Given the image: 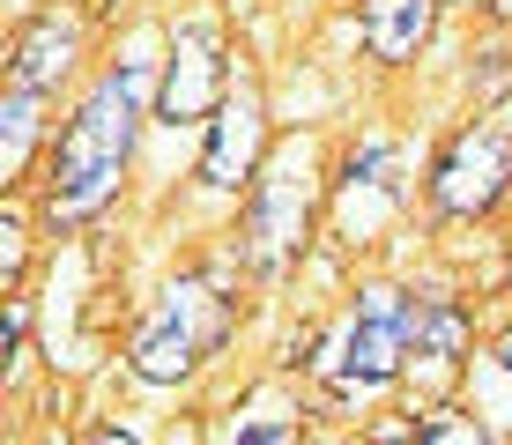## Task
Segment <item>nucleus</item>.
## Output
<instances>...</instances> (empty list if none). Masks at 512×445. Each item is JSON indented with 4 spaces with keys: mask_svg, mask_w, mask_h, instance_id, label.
Here are the masks:
<instances>
[{
    "mask_svg": "<svg viewBox=\"0 0 512 445\" xmlns=\"http://www.w3.org/2000/svg\"><path fill=\"white\" fill-rule=\"evenodd\" d=\"M357 23H364V52L386 60V67H401V60H416V52L431 45L438 0H364Z\"/></svg>",
    "mask_w": 512,
    "mask_h": 445,
    "instance_id": "9d476101",
    "label": "nucleus"
},
{
    "mask_svg": "<svg viewBox=\"0 0 512 445\" xmlns=\"http://www.w3.org/2000/svg\"><path fill=\"white\" fill-rule=\"evenodd\" d=\"M409 290H372L357 297V312H349V327L327 342V379L342 386V394H372V386L401 379L409 371Z\"/></svg>",
    "mask_w": 512,
    "mask_h": 445,
    "instance_id": "7ed1b4c3",
    "label": "nucleus"
},
{
    "mask_svg": "<svg viewBox=\"0 0 512 445\" xmlns=\"http://www.w3.org/2000/svg\"><path fill=\"white\" fill-rule=\"evenodd\" d=\"M312 223V149H282L268 171L253 178V208H245V267L253 275H282L305 245Z\"/></svg>",
    "mask_w": 512,
    "mask_h": 445,
    "instance_id": "20e7f679",
    "label": "nucleus"
},
{
    "mask_svg": "<svg viewBox=\"0 0 512 445\" xmlns=\"http://www.w3.org/2000/svg\"><path fill=\"white\" fill-rule=\"evenodd\" d=\"M82 445H134V438H127V431H90Z\"/></svg>",
    "mask_w": 512,
    "mask_h": 445,
    "instance_id": "2eb2a0df",
    "label": "nucleus"
},
{
    "mask_svg": "<svg viewBox=\"0 0 512 445\" xmlns=\"http://www.w3.org/2000/svg\"><path fill=\"white\" fill-rule=\"evenodd\" d=\"M401 208V178H394V149L372 141L364 156H349L342 171V193H334V230H342L349 245H372L379 223Z\"/></svg>",
    "mask_w": 512,
    "mask_h": 445,
    "instance_id": "6e6552de",
    "label": "nucleus"
},
{
    "mask_svg": "<svg viewBox=\"0 0 512 445\" xmlns=\"http://www.w3.org/2000/svg\"><path fill=\"white\" fill-rule=\"evenodd\" d=\"M260 141H268V112H260V89L238 82L223 97L216 127H208V149H201V186L231 193V186H253L260 171Z\"/></svg>",
    "mask_w": 512,
    "mask_h": 445,
    "instance_id": "0eeeda50",
    "label": "nucleus"
},
{
    "mask_svg": "<svg viewBox=\"0 0 512 445\" xmlns=\"http://www.w3.org/2000/svg\"><path fill=\"white\" fill-rule=\"evenodd\" d=\"M498 15H505V23H512V0H498Z\"/></svg>",
    "mask_w": 512,
    "mask_h": 445,
    "instance_id": "f3484780",
    "label": "nucleus"
},
{
    "mask_svg": "<svg viewBox=\"0 0 512 445\" xmlns=\"http://www.w3.org/2000/svg\"><path fill=\"white\" fill-rule=\"evenodd\" d=\"M505 193H512V134L468 127L438 149V164H431V208L438 216H490Z\"/></svg>",
    "mask_w": 512,
    "mask_h": 445,
    "instance_id": "39448f33",
    "label": "nucleus"
},
{
    "mask_svg": "<svg viewBox=\"0 0 512 445\" xmlns=\"http://www.w3.org/2000/svg\"><path fill=\"white\" fill-rule=\"evenodd\" d=\"M231 445H297V431H290V423H245Z\"/></svg>",
    "mask_w": 512,
    "mask_h": 445,
    "instance_id": "4468645a",
    "label": "nucleus"
},
{
    "mask_svg": "<svg viewBox=\"0 0 512 445\" xmlns=\"http://www.w3.org/2000/svg\"><path fill=\"white\" fill-rule=\"evenodd\" d=\"M223 334H231V297H216V282H171L164 305L134 327V371L149 386H179Z\"/></svg>",
    "mask_w": 512,
    "mask_h": 445,
    "instance_id": "f03ea898",
    "label": "nucleus"
},
{
    "mask_svg": "<svg viewBox=\"0 0 512 445\" xmlns=\"http://www.w3.org/2000/svg\"><path fill=\"white\" fill-rule=\"evenodd\" d=\"M156 112H164V127H193V119L223 112V38L208 23H186L171 38V67H164V89H156Z\"/></svg>",
    "mask_w": 512,
    "mask_h": 445,
    "instance_id": "423d86ee",
    "label": "nucleus"
},
{
    "mask_svg": "<svg viewBox=\"0 0 512 445\" xmlns=\"http://www.w3.org/2000/svg\"><path fill=\"white\" fill-rule=\"evenodd\" d=\"M134 104H141V67H112L82 97V112L67 119L60 149H52V171H45V216L52 223H90L119 193L127 156H134Z\"/></svg>",
    "mask_w": 512,
    "mask_h": 445,
    "instance_id": "f257e3e1",
    "label": "nucleus"
},
{
    "mask_svg": "<svg viewBox=\"0 0 512 445\" xmlns=\"http://www.w3.org/2000/svg\"><path fill=\"white\" fill-rule=\"evenodd\" d=\"M75 45H82V30L67 23V15H38V23L15 38V82L45 97V89L60 82L67 67H75Z\"/></svg>",
    "mask_w": 512,
    "mask_h": 445,
    "instance_id": "9b49d317",
    "label": "nucleus"
},
{
    "mask_svg": "<svg viewBox=\"0 0 512 445\" xmlns=\"http://www.w3.org/2000/svg\"><path fill=\"white\" fill-rule=\"evenodd\" d=\"M498 371H505V379H512V334H505V342H498Z\"/></svg>",
    "mask_w": 512,
    "mask_h": 445,
    "instance_id": "dca6fc26",
    "label": "nucleus"
},
{
    "mask_svg": "<svg viewBox=\"0 0 512 445\" xmlns=\"http://www.w3.org/2000/svg\"><path fill=\"white\" fill-rule=\"evenodd\" d=\"M423 445H490V431L475 416H431L423 423Z\"/></svg>",
    "mask_w": 512,
    "mask_h": 445,
    "instance_id": "ddd939ff",
    "label": "nucleus"
},
{
    "mask_svg": "<svg viewBox=\"0 0 512 445\" xmlns=\"http://www.w3.org/2000/svg\"><path fill=\"white\" fill-rule=\"evenodd\" d=\"M0 119H8V149H0V171H23V156H30V141H38V89H23V82H15L8 89V112H0Z\"/></svg>",
    "mask_w": 512,
    "mask_h": 445,
    "instance_id": "f8f14e48",
    "label": "nucleus"
},
{
    "mask_svg": "<svg viewBox=\"0 0 512 445\" xmlns=\"http://www.w3.org/2000/svg\"><path fill=\"white\" fill-rule=\"evenodd\" d=\"M461 349H468V312L446 305V297H416V305H409V379L431 386V394L453 386Z\"/></svg>",
    "mask_w": 512,
    "mask_h": 445,
    "instance_id": "1a4fd4ad",
    "label": "nucleus"
}]
</instances>
